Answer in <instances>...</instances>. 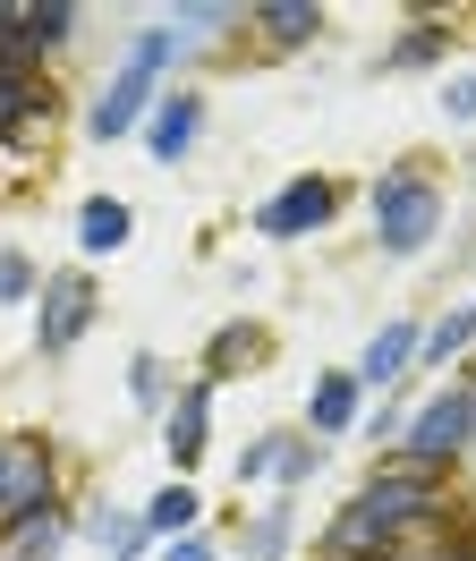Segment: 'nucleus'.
<instances>
[{"label": "nucleus", "mask_w": 476, "mask_h": 561, "mask_svg": "<svg viewBox=\"0 0 476 561\" xmlns=\"http://www.w3.org/2000/svg\"><path fill=\"white\" fill-rule=\"evenodd\" d=\"M204 425H213V383H188V391H179V409H170V425H162L170 468H196V459H204Z\"/></svg>", "instance_id": "1a4fd4ad"}, {"label": "nucleus", "mask_w": 476, "mask_h": 561, "mask_svg": "<svg viewBox=\"0 0 476 561\" xmlns=\"http://www.w3.org/2000/svg\"><path fill=\"white\" fill-rule=\"evenodd\" d=\"M256 26H264L272 43H315V35H324V9H315V0H264Z\"/></svg>", "instance_id": "4468645a"}, {"label": "nucleus", "mask_w": 476, "mask_h": 561, "mask_svg": "<svg viewBox=\"0 0 476 561\" xmlns=\"http://www.w3.org/2000/svg\"><path fill=\"white\" fill-rule=\"evenodd\" d=\"M468 375H476V366H468Z\"/></svg>", "instance_id": "cd10ccee"}, {"label": "nucleus", "mask_w": 476, "mask_h": 561, "mask_svg": "<svg viewBox=\"0 0 476 561\" xmlns=\"http://www.w3.org/2000/svg\"><path fill=\"white\" fill-rule=\"evenodd\" d=\"M434 511H442V477H434V468H417V459H383L374 485L332 519V553H324V561H366V553L383 561V553H392V536H408V527L434 519Z\"/></svg>", "instance_id": "f257e3e1"}, {"label": "nucleus", "mask_w": 476, "mask_h": 561, "mask_svg": "<svg viewBox=\"0 0 476 561\" xmlns=\"http://www.w3.org/2000/svg\"><path fill=\"white\" fill-rule=\"evenodd\" d=\"M128 391L154 409V400H162V357H136V366H128Z\"/></svg>", "instance_id": "393cba45"}, {"label": "nucleus", "mask_w": 476, "mask_h": 561, "mask_svg": "<svg viewBox=\"0 0 476 561\" xmlns=\"http://www.w3.org/2000/svg\"><path fill=\"white\" fill-rule=\"evenodd\" d=\"M460 350H476V307H460V316H442L434 332H417V357H460Z\"/></svg>", "instance_id": "a211bd4d"}, {"label": "nucleus", "mask_w": 476, "mask_h": 561, "mask_svg": "<svg viewBox=\"0 0 476 561\" xmlns=\"http://www.w3.org/2000/svg\"><path fill=\"white\" fill-rule=\"evenodd\" d=\"M442 230V187L417 171H383L374 179V239L392 255H417V247Z\"/></svg>", "instance_id": "7ed1b4c3"}, {"label": "nucleus", "mask_w": 476, "mask_h": 561, "mask_svg": "<svg viewBox=\"0 0 476 561\" xmlns=\"http://www.w3.org/2000/svg\"><path fill=\"white\" fill-rule=\"evenodd\" d=\"M332 213H340V187H332V179H290L281 196H264L256 230H264V239H306V230H324Z\"/></svg>", "instance_id": "0eeeda50"}, {"label": "nucleus", "mask_w": 476, "mask_h": 561, "mask_svg": "<svg viewBox=\"0 0 476 561\" xmlns=\"http://www.w3.org/2000/svg\"><path fill=\"white\" fill-rule=\"evenodd\" d=\"M43 111H52V85H43V77L34 69H0V145L26 137Z\"/></svg>", "instance_id": "9d476101"}, {"label": "nucleus", "mask_w": 476, "mask_h": 561, "mask_svg": "<svg viewBox=\"0 0 476 561\" xmlns=\"http://www.w3.org/2000/svg\"><path fill=\"white\" fill-rule=\"evenodd\" d=\"M417 357V323H383L366 341V366H358V391H374V383H400V366Z\"/></svg>", "instance_id": "9b49d317"}, {"label": "nucleus", "mask_w": 476, "mask_h": 561, "mask_svg": "<svg viewBox=\"0 0 476 561\" xmlns=\"http://www.w3.org/2000/svg\"><path fill=\"white\" fill-rule=\"evenodd\" d=\"M451 51V26H434V18H417L400 43H392V69H426V60H442Z\"/></svg>", "instance_id": "6ab92c4d"}, {"label": "nucleus", "mask_w": 476, "mask_h": 561, "mask_svg": "<svg viewBox=\"0 0 476 561\" xmlns=\"http://www.w3.org/2000/svg\"><path fill=\"white\" fill-rule=\"evenodd\" d=\"M188 35H170V26H145V35L128 43V60H120V77L102 85V103L86 111V128H94L102 145L111 137H128L136 119L154 111V94H162V69H170V51H179Z\"/></svg>", "instance_id": "f03ea898"}, {"label": "nucleus", "mask_w": 476, "mask_h": 561, "mask_svg": "<svg viewBox=\"0 0 476 561\" xmlns=\"http://www.w3.org/2000/svg\"><path fill=\"white\" fill-rule=\"evenodd\" d=\"M86 536H94L111 561H136V553H145V519H136V511H94Z\"/></svg>", "instance_id": "dca6fc26"}, {"label": "nucleus", "mask_w": 476, "mask_h": 561, "mask_svg": "<svg viewBox=\"0 0 476 561\" xmlns=\"http://www.w3.org/2000/svg\"><path fill=\"white\" fill-rule=\"evenodd\" d=\"M196 128H204L196 94H154V111H145V145H154V162H179V153L196 145Z\"/></svg>", "instance_id": "6e6552de"}, {"label": "nucleus", "mask_w": 476, "mask_h": 561, "mask_svg": "<svg viewBox=\"0 0 476 561\" xmlns=\"http://www.w3.org/2000/svg\"><path fill=\"white\" fill-rule=\"evenodd\" d=\"M281 545H290V511H264V519L247 527V561H272Z\"/></svg>", "instance_id": "5701e85b"}, {"label": "nucleus", "mask_w": 476, "mask_h": 561, "mask_svg": "<svg viewBox=\"0 0 476 561\" xmlns=\"http://www.w3.org/2000/svg\"><path fill=\"white\" fill-rule=\"evenodd\" d=\"M18 18H26L34 51H52V43H68V26H77V9H68V0H43V9H18Z\"/></svg>", "instance_id": "412c9836"}, {"label": "nucleus", "mask_w": 476, "mask_h": 561, "mask_svg": "<svg viewBox=\"0 0 476 561\" xmlns=\"http://www.w3.org/2000/svg\"><path fill=\"white\" fill-rule=\"evenodd\" d=\"M162 561H213V545H204V536H170Z\"/></svg>", "instance_id": "a878e982"}, {"label": "nucleus", "mask_w": 476, "mask_h": 561, "mask_svg": "<svg viewBox=\"0 0 476 561\" xmlns=\"http://www.w3.org/2000/svg\"><path fill=\"white\" fill-rule=\"evenodd\" d=\"M315 468H324V443H272V459H264V477H281V485H298Z\"/></svg>", "instance_id": "4be33fe9"}, {"label": "nucleus", "mask_w": 476, "mask_h": 561, "mask_svg": "<svg viewBox=\"0 0 476 561\" xmlns=\"http://www.w3.org/2000/svg\"><path fill=\"white\" fill-rule=\"evenodd\" d=\"M196 485H162L154 502H145V536H196Z\"/></svg>", "instance_id": "2eb2a0df"}, {"label": "nucleus", "mask_w": 476, "mask_h": 561, "mask_svg": "<svg viewBox=\"0 0 476 561\" xmlns=\"http://www.w3.org/2000/svg\"><path fill=\"white\" fill-rule=\"evenodd\" d=\"M60 545H68V519H60V511H43L34 527H18V536H9V553H0V561H52Z\"/></svg>", "instance_id": "f3484780"}, {"label": "nucleus", "mask_w": 476, "mask_h": 561, "mask_svg": "<svg viewBox=\"0 0 476 561\" xmlns=\"http://www.w3.org/2000/svg\"><path fill=\"white\" fill-rule=\"evenodd\" d=\"M451 119H476V77H460V85H451Z\"/></svg>", "instance_id": "bb28decb"}, {"label": "nucleus", "mask_w": 476, "mask_h": 561, "mask_svg": "<svg viewBox=\"0 0 476 561\" xmlns=\"http://www.w3.org/2000/svg\"><path fill=\"white\" fill-rule=\"evenodd\" d=\"M52 511V451L43 443H0V536H18Z\"/></svg>", "instance_id": "20e7f679"}, {"label": "nucleus", "mask_w": 476, "mask_h": 561, "mask_svg": "<svg viewBox=\"0 0 476 561\" xmlns=\"http://www.w3.org/2000/svg\"><path fill=\"white\" fill-rule=\"evenodd\" d=\"M256 350H264V332H256V323H230V332H213V375H230V366H247ZM213 375H204V383H213Z\"/></svg>", "instance_id": "aec40b11"}, {"label": "nucleus", "mask_w": 476, "mask_h": 561, "mask_svg": "<svg viewBox=\"0 0 476 561\" xmlns=\"http://www.w3.org/2000/svg\"><path fill=\"white\" fill-rule=\"evenodd\" d=\"M18 298H34V264L18 247H0V307H18Z\"/></svg>", "instance_id": "b1692460"}, {"label": "nucleus", "mask_w": 476, "mask_h": 561, "mask_svg": "<svg viewBox=\"0 0 476 561\" xmlns=\"http://www.w3.org/2000/svg\"><path fill=\"white\" fill-rule=\"evenodd\" d=\"M400 434H408L400 459H417V468H442V459H451V451L476 434V391H442V400H426V409H417Z\"/></svg>", "instance_id": "39448f33"}, {"label": "nucleus", "mask_w": 476, "mask_h": 561, "mask_svg": "<svg viewBox=\"0 0 476 561\" xmlns=\"http://www.w3.org/2000/svg\"><path fill=\"white\" fill-rule=\"evenodd\" d=\"M306 425L315 434H349L358 425V375H324V383L306 391Z\"/></svg>", "instance_id": "ddd939ff"}, {"label": "nucleus", "mask_w": 476, "mask_h": 561, "mask_svg": "<svg viewBox=\"0 0 476 561\" xmlns=\"http://www.w3.org/2000/svg\"><path fill=\"white\" fill-rule=\"evenodd\" d=\"M128 230H136V213L120 205V196H94V205L77 213V247H86V255H120Z\"/></svg>", "instance_id": "f8f14e48"}, {"label": "nucleus", "mask_w": 476, "mask_h": 561, "mask_svg": "<svg viewBox=\"0 0 476 561\" xmlns=\"http://www.w3.org/2000/svg\"><path fill=\"white\" fill-rule=\"evenodd\" d=\"M86 323H94V280L86 273H52L43 280V316H34L43 357H68L77 341H86Z\"/></svg>", "instance_id": "423d86ee"}]
</instances>
